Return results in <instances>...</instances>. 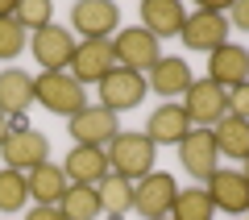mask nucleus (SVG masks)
<instances>
[{
    "instance_id": "obj_35",
    "label": "nucleus",
    "mask_w": 249,
    "mask_h": 220,
    "mask_svg": "<svg viewBox=\"0 0 249 220\" xmlns=\"http://www.w3.org/2000/svg\"><path fill=\"white\" fill-rule=\"evenodd\" d=\"M108 220H124V216H108Z\"/></svg>"
},
{
    "instance_id": "obj_26",
    "label": "nucleus",
    "mask_w": 249,
    "mask_h": 220,
    "mask_svg": "<svg viewBox=\"0 0 249 220\" xmlns=\"http://www.w3.org/2000/svg\"><path fill=\"white\" fill-rule=\"evenodd\" d=\"M29 200V179L21 170L4 166L0 170V212H21Z\"/></svg>"
},
{
    "instance_id": "obj_32",
    "label": "nucleus",
    "mask_w": 249,
    "mask_h": 220,
    "mask_svg": "<svg viewBox=\"0 0 249 220\" xmlns=\"http://www.w3.org/2000/svg\"><path fill=\"white\" fill-rule=\"evenodd\" d=\"M17 13V4H9V0H0V17H13Z\"/></svg>"
},
{
    "instance_id": "obj_10",
    "label": "nucleus",
    "mask_w": 249,
    "mask_h": 220,
    "mask_svg": "<svg viewBox=\"0 0 249 220\" xmlns=\"http://www.w3.org/2000/svg\"><path fill=\"white\" fill-rule=\"evenodd\" d=\"M67 129H71L75 146H100V150H108V141L121 133V121H116V112H108L104 104H88L83 112H75L71 121H67Z\"/></svg>"
},
{
    "instance_id": "obj_4",
    "label": "nucleus",
    "mask_w": 249,
    "mask_h": 220,
    "mask_svg": "<svg viewBox=\"0 0 249 220\" xmlns=\"http://www.w3.org/2000/svg\"><path fill=\"white\" fill-rule=\"evenodd\" d=\"M183 46L187 50H204V54H212L216 46H224L229 42V17H224V4H204V9H196V13H187V21H183Z\"/></svg>"
},
{
    "instance_id": "obj_21",
    "label": "nucleus",
    "mask_w": 249,
    "mask_h": 220,
    "mask_svg": "<svg viewBox=\"0 0 249 220\" xmlns=\"http://www.w3.org/2000/svg\"><path fill=\"white\" fill-rule=\"evenodd\" d=\"M145 83H150L162 100H175V96H183V92L191 88V67H187L183 58H158V67L150 71Z\"/></svg>"
},
{
    "instance_id": "obj_20",
    "label": "nucleus",
    "mask_w": 249,
    "mask_h": 220,
    "mask_svg": "<svg viewBox=\"0 0 249 220\" xmlns=\"http://www.w3.org/2000/svg\"><path fill=\"white\" fill-rule=\"evenodd\" d=\"M212 141H216V150H220V158L245 162V158H249V121L224 112L220 121L212 125Z\"/></svg>"
},
{
    "instance_id": "obj_24",
    "label": "nucleus",
    "mask_w": 249,
    "mask_h": 220,
    "mask_svg": "<svg viewBox=\"0 0 249 220\" xmlns=\"http://www.w3.org/2000/svg\"><path fill=\"white\" fill-rule=\"evenodd\" d=\"M96 195H100V208H104L108 216H124V212L133 208V183H129V179H121V175H112V170L100 179Z\"/></svg>"
},
{
    "instance_id": "obj_7",
    "label": "nucleus",
    "mask_w": 249,
    "mask_h": 220,
    "mask_svg": "<svg viewBox=\"0 0 249 220\" xmlns=\"http://www.w3.org/2000/svg\"><path fill=\"white\" fill-rule=\"evenodd\" d=\"M183 112L191 129H212L229 112V92H220L212 79H191V88L183 92Z\"/></svg>"
},
{
    "instance_id": "obj_27",
    "label": "nucleus",
    "mask_w": 249,
    "mask_h": 220,
    "mask_svg": "<svg viewBox=\"0 0 249 220\" xmlns=\"http://www.w3.org/2000/svg\"><path fill=\"white\" fill-rule=\"evenodd\" d=\"M13 17H17V25L25 29V34H37V29L54 25V4L50 0H21Z\"/></svg>"
},
{
    "instance_id": "obj_12",
    "label": "nucleus",
    "mask_w": 249,
    "mask_h": 220,
    "mask_svg": "<svg viewBox=\"0 0 249 220\" xmlns=\"http://www.w3.org/2000/svg\"><path fill=\"white\" fill-rule=\"evenodd\" d=\"M178 162H183L187 175H196L199 183L216 175V162H220V150L212 141V129H191L183 141H178Z\"/></svg>"
},
{
    "instance_id": "obj_19",
    "label": "nucleus",
    "mask_w": 249,
    "mask_h": 220,
    "mask_svg": "<svg viewBox=\"0 0 249 220\" xmlns=\"http://www.w3.org/2000/svg\"><path fill=\"white\" fill-rule=\"evenodd\" d=\"M183 21H187V9L178 0H145L142 4V29H150L154 37H178Z\"/></svg>"
},
{
    "instance_id": "obj_29",
    "label": "nucleus",
    "mask_w": 249,
    "mask_h": 220,
    "mask_svg": "<svg viewBox=\"0 0 249 220\" xmlns=\"http://www.w3.org/2000/svg\"><path fill=\"white\" fill-rule=\"evenodd\" d=\"M229 112L241 116V121H249V83H241V88L229 92Z\"/></svg>"
},
{
    "instance_id": "obj_17",
    "label": "nucleus",
    "mask_w": 249,
    "mask_h": 220,
    "mask_svg": "<svg viewBox=\"0 0 249 220\" xmlns=\"http://www.w3.org/2000/svg\"><path fill=\"white\" fill-rule=\"evenodd\" d=\"M67 170V183H79V187H100V179L108 175V150L100 146H75L62 162Z\"/></svg>"
},
{
    "instance_id": "obj_18",
    "label": "nucleus",
    "mask_w": 249,
    "mask_h": 220,
    "mask_svg": "<svg viewBox=\"0 0 249 220\" xmlns=\"http://www.w3.org/2000/svg\"><path fill=\"white\" fill-rule=\"evenodd\" d=\"M191 133V121H187L183 104H162L150 112V121H145V137L154 141V146H178V141Z\"/></svg>"
},
{
    "instance_id": "obj_30",
    "label": "nucleus",
    "mask_w": 249,
    "mask_h": 220,
    "mask_svg": "<svg viewBox=\"0 0 249 220\" xmlns=\"http://www.w3.org/2000/svg\"><path fill=\"white\" fill-rule=\"evenodd\" d=\"M25 220H67V216H62L54 203H34V208L25 212Z\"/></svg>"
},
{
    "instance_id": "obj_13",
    "label": "nucleus",
    "mask_w": 249,
    "mask_h": 220,
    "mask_svg": "<svg viewBox=\"0 0 249 220\" xmlns=\"http://www.w3.org/2000/svg\"><path fill=\"white\" fill-rule=\"evenodd\" d=\"M34 62L42 71H62V67H71V58H75V34H67L62 25H46V29H37L34 34Z\"/></svg>"
},
{
    "instance_id": "obj_11",
    "label": "nucleus",
    "mask_w": 249,
    "mask_h": 220,
    "mask_svg": "<svg viewBox=\"0 0 249 220\" xmlns=\"http://www.w3.org/2000/svg\"><path fill=\"white\" fill-rule=\"evenodd\" d=\"M208 79L220 92H232L241 83H249V50L237 42H224L208 54Z\"/></svg>"
},
{
    "instance_id": "obj_2",
    "label": "nucleus",
    "mask_w": 249,
    "mask_h": 220,
    "mask_svg": "<svg viewBox=\"0 0 249 220\" xmlns=\"http://www.w3.org/2000/svg\"><path fill=\"white\" fill-rule=\"evenodd\" d=\"M0 158H4V166L29 175L34 166L50 162V137H46V133H37L25 116H17V121H13V129L4 133V141H0Z\"/></svg>"
},
{
    "instance_id": "obj_9",
    "label": "nucleus",
    "mask_w": 249,
    "mask_h": 220,
    "mask_svg": "<svg viewBox=\"0 0 249 220\" xmlns=\"http://www.w3.org/2000/svg\"><path fill=\"white\" fill-rule=\"evenodd\" d=\"M96 88H100V104H104L108 112H124V108H137L145 100L150 83H145V75H137V71L116 67V71H108Z\"/></svg>"
},
{
    "instance_id": "obj_34",
    "label": "nucleus",
    "mask_w": 249,
    "mask_h": 220,
    "mask_svg": "<svg viewBox=\"0 0 249 220\" xmlns=\"http://www.w3.org/2000/svg\"><path fill=\"white\" fill-rule=\"evenodd\" d=\"M241 175H245V183H249V158H245V166H241Z\"/></svg>"
},
{
    "instance_id": "obj_36",
    "label": "nucleus",
    "mask_w": 249,
    "mask_h": 220,
    "mask_svg": "<svg viewBox=\"0 0 249 220\" xmlns=\"http://www.w3.org/2000/svg\"><path fill=\"white\" fill-rule=\"evenodd\" d=\"M162 220H170V216H162Z\"/></svg>"
},
{
    "instance_id": "obj_23",
    "label": "nucleus",
    "mask_w": 249,
    "mask_h": 220,
    "mask_svg": "<svg viewBox=\"0 0 249 220\" xmlns=\"http://www.w3.org/2000/svg\"><path fill=\"white\" fill-rule=\"evenodd\" d=\"M54 208H58L67 220H96L100 212H104V208H100L96 187H79V183H71V187H67V195H62V200L54 203Z\"/></svg>"
},
{
    "instance_id": "obj_15",
    "label": "nucleus",
    "mask_w": 249,
    "mask_h": 220,
    "mask_svg": "<svg viewBox=\"0 0 249 220\" xmlns=\"http://www.w3.org/2000/svg\"><path fill=\"white\" fill-rule=\"evenodd\" d=\"M208 195H212L216 208H224L229 216H241V212H249V183L245 175H241L237 166H216V175L208 179Z\"/></svg>"
},
{
    "instance_id": "obj_1",
    "label": "nucleus",
    "mask_w": 249,
    "mask_h": 220,
    "mask_svg": "<svg viewBox=\"0 0 249 220\" xmlns=\"http://www.w3.org/2000/svg\"><path fill=\"white\" fill-rule=\"evenodd\" d=\"M154 158H158V146H154L145 133H124L121 129L108 141V170L121 175V179H129V183L154 175Z\"/></svg>"
},
{
    "instance_id": "obj_6",
    "label": "nucleus",
    "mask_w": 249,
    "mask_h": 220,
    "mask_svg": "<svg viewBox=\"0 0 249 220\" xmlns=\"http://www.w3.org/2000/svg\"><path fill=\"white\" fill-rule=\"evenodd\" d=\"M112 54H116V67H124V71H154L158 67V58H162V50H158V37L150 34V29H142V25H129V29H121V34L112 37Z\"/></svg>"
},
{
    "instance_id": "obj_22",
    "label": "nucleus",
    "mask_w": 249,
    "mask_h": 220,
    "mask_svg": "<svg viewBox=\"0 0 249 220\" xmlns=\"http://www.w3.org/2000/svg\"><path fill=\"white\" fill-rule=\"evenodd\" d=\"M29 195H34L37 203H58L62 195H67V170L62 166H54V162H42V166H34L29 170Z\"/></svg>"
},
{
    "instance_id": "obj_14",
    "label": "nucleus",
    "mask_w": 249,
    "mask_h": 220,
    "mask_svg": "<svg viewBox=\"0 0 249 220\" xmlns=\"http://www.w3.org/2000/svg\"><path fill=\"white\" fill-rule=\"evenodd\" d=\"M116 25H121V9H116L112 0H79L71 9V29L83 34V42H88V37L116 34Z\"/></svg>"
},
{
    "instance_id": "obj_5",
    "label": "nucleus",
    "mask_w": 249,
    "mask_h": 220,
    "mask_svg": "<svg viewBox=\"0 0 249 220\" xmlns=\"http://www.w3.org/2000/svg\"><path fill=\"white\" fill-rule=\"evenodd\" d=\"M175 200H178V183L166 175V170H154V175H145V179H137V183H133V212L142 220L170 216Z\"/></svg>"
},
{
    "instance_id": "obj_33",
    "label": "nucleus",
    "mask_w": 249,
    "mask_h": 220,
    "mask_svg": "<svg viewBox=\"0 0 249 220\" xmlns=\"http://www.w3.org/2000/svg\"><path fill=\"white\" fill-rule=\"evenodd\" d=\"M9 129H13V121H9L4 112H0V141H4V133H9Z\"/></svg>"
},
{
    "instance_id": "obj_28",
    "label": "nucleus",
    "mask_w": 249,
    "mask_h": 220,
    "mask_svg": "<svg viewBox=\"0 0 249 220\" xmlns=\"http://www.w3.org/2000/svg\"><path fill=\"white\" fill-rule=\"evenodd\" d=\"M25 46H29V37H25V29L17 25V17H0V58L13 62Z\"/></svg>"
},
{
    "instance_id": "obj_31",
    "label": "nucleus",
    "mask_w": 249,
    "mask_h": 220,
    "mask_svg": "<svg viewBox=\"0 0 249 220\" xmlns=\"http://www.w3.org/2000/svg\"><path fill=\"white\" fill-rule=\"evenodd\" d=\"M229 13H232V25H237V29H249V0L229 4Z\"/></svg>"
},
{
    "instance_id": "obj_3",
    "label": "nucleus",
    "mask_w": 249,
    "mask_h": 220,
    "mask_svg": "<svg viewBox=\"0 0 249 220\" xmlns=\"http://www.w3.org/2000/svg\"><path fill=\"white\" fill-rule=\"evenodd\" d=\"M34 100L46 108V112L67 116V121L88 108V92H83V83H75L67 71H42V75L34 79Z\"/></svg>"
},
{
    "instance_id": "obj_16",
    "label": "nucleus",
    "mask_w": 249,
    "mask_h": 220,
    "mask_svg": "<svg viewBox=\"0 0 249 220\" xmlns=\"http://www.w3.org/2000/svg\"><path fill=\"white\" fill-rule=\"evenodd\" d=\"M29 104H34V75L21 67H4L0 71V112L17 121L29 112Z\"/></svg>"
},
{
    "instance_id": "obj_8",
    "label": "nucleus",
    "mask_w": 249,
    "mask_h": 220,
    "mask_svg": "<svg viewBox=\"0 0 249 220\" xmlns=\"http://www.w3.org/2000/svg\"><path fill=\"white\" fill-rule=\"evenodd\" d=\"M108 71H116L112 37H88V42L75 46V58H71V67H67V75H71L75 83H100Z\"/></svg>"
},
{
    "instance_id": "obj_25",
    "label": "nucleus",
    "mask_w": 249,
    "mask_h": 220,
    "mask_svg": "<svg viewBox=\"0 0 249 220\" xmlns=\"http://www.w3.org/2000/svg\"><path fill=\"white\" fill-rule=\"evenodd\" d=\"M216 216V203L212 195H208V187H187V191H178L175 208H170V220H212Z\"/></svg>"
}]
</instances>
